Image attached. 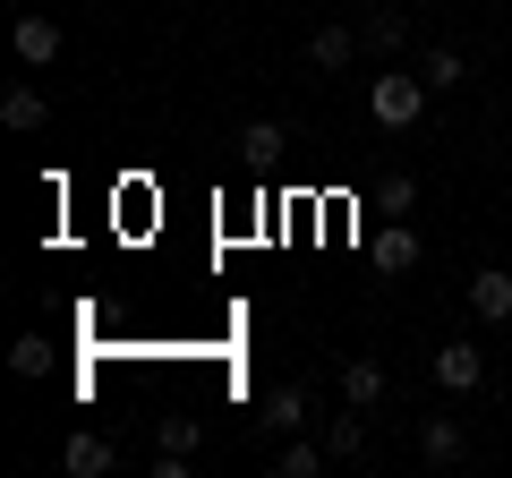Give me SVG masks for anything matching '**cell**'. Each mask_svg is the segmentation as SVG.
<instances>
[{
	"instance_id": "obj_6",
	"label": "cell",
	"mask_w": 512,
	"mask_h": 478,
	"mask_svg": "<svg viewBox=\"0 0 512 478\" xmlns=\"http://www.w3.org/2000/svg\"><path fill=\"white\" fill-rule=\"evenodd\" d=\"M419 453L436 461V470H453V461L470 453V436H461V419H419Z\"/></svg>"
},
{
	"instance_id": "obj_5",
	"label": "cell",
	"mask_w": 512,
	"mask_h": 478,
	"mask_svg": "<svg viewBox=\"0 0 512 478\" xmlns=\"http://www.w3.org/2000/svg\"><path fill=\"white\" fill-rule=\"evenodd\" d=\"M9 43H18L26 69H52V60H60V26L52 18H18V35H9Z\"/></svg>"
},
{
	"instance_id": "obj_17",
	"label": "cell",
	"mask_w": 512,
	"mask_h": 478,
	"mask_svg": "<svg viewBox=\"0 0 512 478\" xmlns=\"http://www.w3.org/2000/svg\"><path fill=\"white\" fill-rule=\"evenodd\" d=\"M274 470H282V478H316V470H325V444H291Z\"/></svg>"
},
{
	"instance_id": "obj_16",
	"label": "cell",
	"mask_w": 512,
	"mask_h": 478,
	"mask_svg": "<svg viewBox=\"0 0 512 478\" xmlns=\"http://www.w3.org/2000/svg\"><path fill=\"white\" fill-rule=\"evenodd\" d=\"M239 146H248L256 163H274V154H282V120H248V129H239Z\"/></svg>"
},
{
	"instance_id": "obj_7",
	"label": "cell",
	"mask_w": 512,
	"mask_h": 478,
	"mask_svg": "<svg viewBox=\"0 0 512 478\" xmlns=\"http://www.w3.org/2000/svg\"><path fill=\"white\" fill-rule=\"evenodd\" d=\"M470 308L487 316V325H504V316H512V274H504V265H487V274H470Z\"/></svg>"
},
{
	"instance_id": "obj_4",
	"label": "cell",
	"mask_w": 512,
	"mask_h": 478,
	"mask_svg": "<svg viewBox=\"0 0 512 478\" xmlns=\"http://www.w3.org/2000/svg\"><path fill=\"white\" fill-rule=\"evenodd\" d=\"M478 376H487V359H478L470 342H444V350H436V385H444V393H470Z\"/></svg>"
},
{
	"instance_id": "obj_11",
	"label": "cell",
	"mask_w": 512,
	"mask_h": 478,
	"mask_svg": "<svg viewBox=\"0 0 512 478\" xmlns=\"http://www.w3.org/2000/svg\"><path fill=\"white\" fill-rule=\"evenodd\" d=\"M103 470H120V453L103 436H69V478H103Z\"/></svg>"
},
{
	"instance_id": "obj_10",
	"label": "cell",
	"mask_w": 512,
	"mask_h": 478,
	"mask_svg": "<svg viewBox=\"0 0 512 478\" xmlns=\"http://www.w3.org/2000/svg\"><path fill=\"white\" fill-rule=\"evenodd\" d=\"M350 52H359L350 26H316V35H308V60H316V69H350Z\"/></svg>"
},
{
	"instance_id": "obj_19",
	"label": "cell",
	"mask_w": 512,
	"mask_h": 478,
	"mask_svg": "<svg viewBox=\"0 0 512 478\" xmlns=\"http://www.w3.org/2000/svg\"><path fill=\"white\" fill-rule=\"evenodd\" d=\"M410 205H419V180H402V171H393V180H384V214H410Z\"/></svg>"
},
{
	"instance_id": "obj_9",
	"label": "cell",
	"mask_w": 512,
	"mask_h": 478,
	"mask_svg": "<svg viewBox=\"0 0 512 478\" xmlns=\"http://www.w3.org/2000/svg\"><path fill=\"white\" fill-rule=\"evenodd\" d=\"M0 120H9V129H43V120H52V103H43V94L35 86H9V94H0Z\"/></svg>"
},
{
	"instance_id": "obj_1",
	"label": "cell",
	"mask_w": 512,
	"mask_h": 478,
	"mask_svg": "<svg viewBox=\"0 0 512 478\" xmlns=\"http://www.w3.org/2000/svg\"><path fill=\"white\" fill-rule=\"evenodd\" d=\"M427 94H436L427 77H402V69H384L376 86H367V111H376L384 129H419V120H427Z\"/></svg>"
},
{
	"instance_id": "obj_12",
	"label": "cell",
	"mask_w": 512,
	"mask_h": 478,
	"mask_svg": "<svg viewBox=\"0 0 512 478\" xmlns=\"http://www.w3.org/2000/svg\"><path fill=\"white\" fill-rule=\"evenodd\" d=\"M359 43H367V52H402V43H410V18H402V9H376V18L359 26Z\"/></svg>"
},
{
	"instance_id": "obj_18",
	"label": "cell",
	"mask_w": 512,
	"mask_h": 478,
	"mask_svg": "<svg viewBox=\"0 0 512 478\" xmlns=\"http://www.w3.org/2000/svg\"><path fill=\"white\" fill-rule=\"evenodd\" d=\"M163 453H197V419H188V410L163 419Z\"/></svg>"
},
{
	"instance_id": "obj_14",
	"label": "cell",
	"mask_w": 512,
	"mask_h": 478,
	"mask_svg": "<svg viewBox=\"0 0 512 478\" xmlns=\"http://www.w3.org/2000/svg\"><path fill=\"white\" fill-rule=\"evenodd\" d=\"M9 368H18V376H43V368H52V342H43V333H18V342H9Z\"/></svg>"
},
{
	"instance_id": "obj_13",
	"label": "cell",
	"mask_w": 512,
	"mask_h": 478,
	"mask_svg": "<svg viewBox=\"0 0 512 478\" xmlns=\"http://www.w3.org/2000/svg\"><path fill=\"white\" fill-rule=\"evenodd\" d=\"M419 77H427V86H436V94H461V77H470V69H461V52H453V43H436Z\"/></svg>"
},
{
	"instance_id": "obj_3",
	"label": "cell",
	"mask_w": 512,
	"mask_h": 478,
	"mask_svg": "<svg viewBox=\"0 0 512 478\" xmlns=\"http://www.w3.org/2000/svg\"><path fill=\"white\" fill-rule=\"evenodd\" d=\"M367 257H376L384 274H410V265H419V231H410V222L393 214V222H384L376 239H367Z\"/></svg>"
},
{
	"instance_id": "obj_2",
	"label": "cell",
	"mask_w": 512,
	"mask_h": 478,
	"mask_svg": "<svg viewBox=\"0 0 512 478\" xmlns=\"http://www.w3.org/2000/svg\"><path fill=\"white\" fill-rule=\"evenodd\" d=\"M256 427H265V436H299V427H308V393H299V385H274L265 402H256Z\"/></svg>"
},
{
	"instance_id": "obj_8",
	"label": "cell",
	"mask_w": 512,
	"mask_h": 478,
	"mask_svg": "<svg viewBox=\"0 0 512 478\" xmlns=\"http://www.w3.org/2000/svg\"><path fill=\"white\" fill-rule=\"evenodd\" d=\"M342 402L350 410H376L384 402V368H376V359H342Z\"/></svg>"
},
{
	"instance_id": "obj_15",
	"label": "cell",
	"mask_w": 512,
	"mask_h": 478,
	"mask_svg": "<svg viewBox=\"0 0 512 478\" xmlns=\"http://www.w3.org/2000/svg\"><path fill=\"white\" fill-rule=\"evenodd\" d=\"M325 453H333V461H359V453H367V427H359V419H333V427H325Z\"/></svg>"
}]
</instances>
